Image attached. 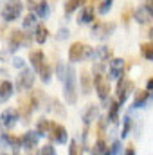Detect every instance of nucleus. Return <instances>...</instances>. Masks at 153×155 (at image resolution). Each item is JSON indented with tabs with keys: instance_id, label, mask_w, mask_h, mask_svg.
<instances>
[{
	"instance_id": "obj_4",
	"label": "nucleus",
	"mask_w": 153,
	"mask_h": 155,
	"mask_svg": "<svg viewBox=\"0 0 153 155\" xmlns=\"http://www.w3.org/2000/svg\"><path fill=\"white\" fill-rule=\"evenodd\" d=\"M132 88H133V83H132L130 79H119V85H117V97H119V103H121V105L128 99Z\"/></svg>"
},
{
	"instance_id": "obj_26",
	"label": "nucleus",
	"mask_w": 153,
	"mask_h": 155,
	"mask_svg": "<svg viewBox=\"0 0 153 155\" xmlns=\"http://www.w3.org/2000/svg\"><path fill=\"white\" fill-rule=\"evenodd\" d=\"M83 4H85V0H67L65 11H67V13H72V11H76L79 5H83Z\"/></svg>"
},
{
	"instance_id": "obj_6",
	"label": "nucleus",
	"mask_w": 153,
	"mask_h": 155,
	"mask_svg": "<svg viewBox=\"0 0 153 155\" xmlns=\"http://www.w3.org/2000/svg\"><path fill=\"white\" fill-rule=\"evenodd\" d=\"M27 43H29V38H27L25 33H22V31H13L11 40H9V49H11V51H16L18 47L27 45Z\"/></svg>"
},
{
	"instance_id": "obj_30",
	"label": "nucleus",
	"mask_w": 153,
	"mask_h": 155,
	"mask_svg": "<svg viewBox=\"0 0 153 155\" xmlns=\"http://www.w3.org/2000/svg\"><path fill=\"white\" fill-rule=\"evenodd\" d=\"M67 71H69V67H65V63H58V67H56L58 79H65V76H67Z\"/></svg>"
},
{
	"instance_id": "obj_17",
	"label": "nucleus",
	"mask_w": 153,
	"mask_h": 155,
	"mask_svg": "<svg viewBox=\"0 0 153 155\" xmlns=\"http://www.w3.org/2000/svg\"><path fill=\"white\" fill-rule=\"evenodd\" d=\"M36 27H38V18L34 15H27L24 18V29L25 31H36Z\"/></svg>"
},
{
	"instance_id": "obj_13",
	"label": "nucleus",
	"mask_w": 153,
	"mask_h": 155,
	"mask_svg": "<svg viewBox=\"0 0 153 155\" xmlns=\"http://www.w3.org/2000/svg\"><path fill=\"white\" fill-rule=\"evenodd\" d=\"M41 137L40 135V132H27L25 135H24V139H22V143H24V148H27V150H31V148H36V144H38V139Z\"/></svg>"
},
{
	"instance_id": "obj_32",
	"label": "nucleus",
	"mask_w": 153,
	"mask_h": 155,
	"mask_svg": "<svg viewBox=\"0 0 153 155\" xmlns=\"http://www.w3.org/2000/svg\"><path fill=\"white\" fill-rule=\"evenodd\" d=\"M130 128H132V119L126 117V123H124V126H122V137H126V135L130 134Z\"/></svg>"
},
{
	"instance_id": "obj_36",
	"label": "nucleus",
	"mask_w": 153,
	"mask_h": 155,
	"mask_svg": "<svg viewBox=\"0 0 153 155\" xmlns=\"http://www.w3.org/2000/svg\"><path fill=\"white\" fill-rule=\"evenodd\" d=\"M36 4H38L36 0H27V7H29V9H33V11H34V7H36Z\"/></svg>"
},
{
	"instance_id": "obj_2",
	"label": "nucleus",
	"mask_w": 153,
	"mask_h": 155,
	"mask_svg": "<svg viewBox=\"0 0 153 155\" xmlns=\"http://www.w3.org/2000/svg\"><path fill=\"white\" fill-rule=\"evenodd\" d=\"M22 9H24V4L20 0H7L2 9V18L5 22H13L22 15Z\"/></svg>"
},
{
	"instance_id": "obj_3",
	"label": "nucleus",
	"mask_w": 153,
	"mask_h": 155,
	"mask_svg": "<svg viewBox=\"0 0 153 155\" xmlns=\"http://www.w3.org/2000/svg\"><path fill=\"white\" fill-rule=\"evenodd\" d=\"M49 137L58 143V144H65L67 143V130L61 126V124H56V123H50V128H49Z\"/></svg>"
},
{
	"instance_id": "obj_5",
	"label": "nucleus",
	"mask_w": 153,
	"mask_h": 155,
	"mask_svg": "<svg viewBox=\"0 0 153 155\" xmlns=\"http://www.w3.org/2000/svg\"><path fill=\"white\" fill-rule=\"evenodd\" d=\"M33 83H34V74H33V71L22 69V72H20V76H18V87H20V90H29V88L33 87Z\"/></svg>"
},
{
	"instance_id": "obj_27",
	"label": "nucleus",
	"mask_w": 153,
	"mask_h": 155,
	"mask_svg": "<svg viewBox=\"0 0 153 155\" xmlns=\"http://www.w3.org/2000/svg\"><path fill=\"white\" fill-rule=\"evenodd\" d=\"M49 128H50V123L47 119H40L38 121V132H40L41 137L43 135H49Z\"/></svg>"
},
{
	"instance_id": "obj_12",
	"label": "nucleus",
	"mask_w": 153,
	"mask_h": 155,
	"mask_svg": "<svg viewBox=\"0 0 153 155\" xmlns=\"http://www.w3.org/2000/svg\"><path fill=\"white\" fill-rule=\"evenodd\" d=\"M115 29L114 24H97V25H94V36H97V38H106V36H110V33Z\"/></svg>"
},
{
	"instance_id": "obj_37",
	"label": "nucleus",
	"mask_w": 153,
	"mask_h": 155,
	"mask_svg": "<svg viewBox=\"0 0 153 155\" xmlns=\"http://www.w3.org/2000/svg\"><path fill=\"white\" fill-rule=\"evenodd\" d=\"M70 153H77V146H76V143H70Z\"/></svg>"
},
{
	"instance_id": "obj_29",
	"label": "nucleus",
	"mask_w": 153,
	"mask_h": 155,
	"mask_svg": "<svg viewBox=\"0 0 153 155\" xmlns=\"http://www.w3.org/2000/svg\"><path fill=\"white\" fill-rule=\"evenodd\" d=\"M141 52L146 60H153V43H144L141 45Z\"/></svg>"
},
{
	"instance_id": "obj_40",
	"label": "nucleus",
	"mask_w": 153,
	"mask_h": 155,
	"mask_svg": "<svg viewBox=\"0 0 153 155\" xmlns=\"http://www.w3.org/2000/svg\"><path fill=\"white\" fill-rule=\"evenodd\" d=\"M150 38H151V41H153V27L150 29Z\"/></svg>"
},
{
	"instance_id": "obj_18",
	"label": "nucleus",
	"mask_w": 153,
	"mask_h": 155,
	"mask_svg": "<svg viewBox=\"0 0 153 155\" xmlns=\"http://www.w3.org/2000/svg\"><path fill=\"white\" fill-rule=\"evenodd\" d=\"M112 58V51L108 47H97L96 51V60L97 61H108Z\"/></svg>"
},
{
	"instance_id": "obj_16",
	"label": "nucleus",
	"mask_w": 153,
	"mask_h": 155,
	"mask_svg": "<svg viewBox=\"0 0 153 155\" xmlns=\"http://www.w3.org/2000/svg\"><path fill=\"white\" fill-rule=\"evenodd\" d=\"M99 116V108L96 107V105H92V107H88L86 110H85V114H83V123L85 124H90L94 119H97Z\"/></svg>"
},
{
	"instance_id": "obj_19",
	"label": "nucleus",
	"mask_w": 153,
	"mask_h": 155,
	"mask_svg": "<svg viewBox=\"0 0 153 155\" xmlns=\"http://www.w3.org/2000/svg\"><path fill=\"white\" fill-rule=\"evenodd\" d=\"M148 97H150V90H139V92H137V96H135L133 107H135V108L142 107V105H144V103L148 101Z\"/></svg>"
},
{
	"instance_id": "obj_11",
	"label": "nucleus",
	"mask_w": 153,
	"mask_h": 155,
	"mask_svg": "<svg viewBox=\"0 0 153 155\" xmlns=\"http://www.w3.org/2000/svg\"><path fill=\"white\" fill-rule=\"evenodd\" d=\"M29 61H31L33 69H34L36 72H40V71L43 69V65H45V56H43L41 51H31V54H29Z\"/></svg>"
},
{
	"instance_id": "obj_39",
	"label": "nucleus",
	"mask_w": 153,
	"mask_h": 155,
	"mask_svg": "<svg viewBox=\"0 0 153 155\" xmlns=\"http://www.w3.org/2000/svg\"><path fill=\"white\" fill-rule=\"evenodd\" d=\"M146 87H148V90H153V78L148 79V85H146Z\"/></svg>"
},
{
	"instance_id": "obj_21",
	"label": "nucleus",
	"mask_w": 153,
	"mask_h": 155,
	"mask_svg": "<svg viewBox=\"0 0 153 155\" xmlns=\"http://www.w3.org/2000/svg\"><path fill=\"white\" fill-rule=\"evenodd\" d=\"M150 18H151V15L148 13V9H146V7H142V9H137V11H135V20H137L139 24H146Z\"/></svg>"
},
{
	"instance_id": "obj_23",
	"label": "nucleus",
	"mask_w": 153,
	"mask_h": 155,
	"mask_svg": "<svg viewBox=\"0 0 153 155\" xmlns=\"http://www.w3.org/2000/svg\"><path fill=\"white\" fill-rule=\"evenodd\" d=\"M119 108H121L119 99H117V101H112V107H110V110H108V119H110L112 123L117 121V112H119Z\"/></svg>"
},
{
	"instance_id": "obj_33",
	"label": "nucleus",
	"mask_w": 153,
	"mask_h": 155,
	"mask_svg": "<svg viewBox=\"0 0 153 155\" xmlns=\"http://www.w3.org/2000/svg\"><path fill=\"white\" fill-rule=\"evenodd\" d=\"M40 153H43V155H54V153H56V150H54L50 144H47V146H43V148L40 150Z\"/></svg>"
},
{
	"instance_id": "obj_15",
	"label": "nucleus",
	"mask_w": 153,
	"mask_h": 155,
	"mask_svg": "<svg viewBox=\"0 0 153 155\" xmlns=\"http://www.w3.org/2000/svg\"><path fill=\"white\" fill-rule=\"evenodd\" d=\"M13 94V83L11 81H2L0 83V103L7 101Z\"/></svg>"
},
{
	"instance_id": "obj_22",
	"label": "nucleus",
	"mask_w": 153,
	"mask_h": 155,
	"mask_svg": "<svg viewBox=\"0 0 153 155\" xmlns=\"http://www.w3.org/2000/svg\"><path fill=\"white\" fill-rule=\"evenodd\" d=\"M34 11H36V15H38L40 18L49 16V4H47V2H38L36 7H34Z\"/></svg>"
},
{
	"instance_id": "obj_28",
	"label": "nucleus",
	"mask_w": 153,
	"mask_h": 155,
	"mask_svg": "<svg viewBox=\"0 0 153 155\" xmlns=\"http://www.w3.org/2000/svg\"><path fill=\"white\" fill-rule=\"evenodd\" d=\"M94 153H99V155H105V153H110V150L106 148V144H105V141H97L96 144H94V150H92Z\"/></svg>"
},
{
	"instance_id": "obj_31",
	"label": "nucleus",
	"mask_w": 153,
	"mask_h": 155,
	"mask_svg": "<svg viewBox=\"0 0 153 155\" xmlns=\"http://www.w3.org/2000/svg\"><path fill=\"white\" fill-rule=\"evenodd\" d=\"M40 76H41V79H43L45 83H47V81L50 79V67H49L47 63H45V65H43V69L40 71Z\"/></svg>"
},
{
	"instance_id": "obj_25",
	"label": "nucleus",
	"mask_w": 153,
	"mask_h": 155,
	"mask_svg": "<svg viewBox=\"0 0 153 155\" xmlns=\"http://www.w3.org/2000/svg\"><path fill=\"white\" fill-rule=\"evenodd\" d=\"M112 4H114V0H101V4L97 5V13L99 15H106L112 9Z\"/></svg>"
},
{
	"instance_id": "obj_10",
	"label": "nucleus",
	"mask_w": 153,
	"mask_h": 155,
	"mask_svg": "<svg viewBox=\"0 0 153 155\" xmlns=\"http://www.w3.org/2000/svg\"><path fill=\"white\" fill-rule=\"evenodd\" d=\"M124 74V60L121 58H114L112 63H110V76L112 79H121Z\"/></svg>"
},
{
	"instance_id": "obj_9",
	"label": "nucleus",
	"mask_w": 153,
	"mask_h": 155,
	"mask_svg": "<svg viewBox=\"0 0 153 155\" xmlns=\"http://www.w3.org/2000/svg\"><path fill=\"white\" fill-rule=\"evenodd\" d=\"M85 54H86V45H83L81 41L72 43L70 49H69V60L70 61H79Z\"/></svg>"
},
{
	"instance_id": "obj_35",
	"label": "nucleus",
	"mask_w": 153,
	"mask_h": 155,
	"mask_svg": "<svg viewBox=\"0 0 153 155\" xmlns=\"http://www.w3.org/2000/svg\"><path fill=\"white\" fill-rule=\"evenodd\" d=\"M144 7H146V9H148V13H150V15H151V18H153V0H148V2H146V5H144Z\"/></svg>"
},
{
	"instance_id": "obj_7",
	"label": "nucleus",
	"mask_w": 153,
	"mask_h": 155,
	"mask_svg": "<svg viewBox=\"0 0 153 155\" xmlns=\"http://www.w3.org/2000/svg\"><path fill=\"white\" fill-rule=\"evenodd\" d=\"M94 83H96V90H97V96H99L101 99H106V97H108V92H110V87H108L106 79L101 76V72H97V74H96V79H94Z\"/></svg>"
},
{
	"instance_id": "obj_8",
	"label": "nucleus",
	"mask_w": 153,
	"mask_h": 155,
	"mask_svg": "<svg viewBox=\"0 0 153 155\" xmlns=\"http://www.w3.org/2000/svg\"><path fill=\"white\" fill-rule=\"evenodd\" d=\"M18 119V110L16 108H5L2 114H0V123L5 126V128H11Z\"/></svg>"
},
{
	"instance_id": "obj_24",
	"label": "nucleus",
	"mask_w": 153,
	"mask_h": 155,
	"mask_svg": "<svg viewBox=\"0 0 153 155\" xmlns=\"http://www.w3.org/2000/svg\"><path fill=\"white\" fill-rule=\"evenodd\" d=\"M81 88H83V94H90L92 87H90V76L86 72L81 74Z\"/></svg>"
},
{
	"instance_id": "obj_20",
	"label": "nucleus",
	"mask_w": 153,
	"mask_h": 155,
	"mask_svg": "<svg viewBox=\"0 0 153 155\" xmlns=\"http://www.w3.org/2000/svg\"><path fill=\"white\" fill-rule=\"evenodd\" d=\"M47 36H49V31H47V27H43V25L36 27V31H34V40H36V43H45Z\"/></svg>"
},
{
	"instance_id": "obj_1",
	"label": "nucleus",
	"mask_w": 153,
	"mask_h": 155,
	"mask_svg": "<svg viewBox=\"0 0 153 155\" xmlns=\"http://www.w3.org/2000/svg\"><path fill=\"white\" fill-rule=\"evenodd\" d=\"M65 99L69 105H74L77 101V90H76V71L69 67L67 76H65Z\"/></svg>"
},
{
	"instance_id": "obj_34",
	"label": "nucleus",
	"mask_w": 153,
	"mask_h": 155,
	"mask_svg": "<svg viewBox=\"0 0 153 155\" xmlns=\"http://www.w3.org/2000/svg\"><path fill=\"white\" fill-rule=\"evenodd\" d=\"M110 153H112V155L121 153V143H119V141H115L114 144H112V148H110Z\"/></svg>"
},
{
	"instance_id": "obj_14",
	"label": "nucleus",
	"mask_w": 153,
	"mask_h": 155,
	"mask_svg": "<svg viewBox=\"0 0 153 155\" xmlns=\"http://www.w3.org/2000/svg\"><path fill=\"white\" fill-rule=\"evenodd\" d=\"M94 20V7L92 5H85L79 18H77V24H90Z\"/></svg>"
},
{
	"instance_id": "obj_38",
	"label": "nucleus",
	"mask_w": 153,
	"mask_h": 155,
	"mask_svg": "<svg viewBox=\"0 0 153 155\" xmlns=\"http://www.w3.org/2000/svg\"><path fill=\"white\" fill-rule=\"evenodd\" d=\"M15 65H16V67H20V69L24 67V63H22V60H20V58H16V60H15Z\"/></svg>"
}]
</instances>
